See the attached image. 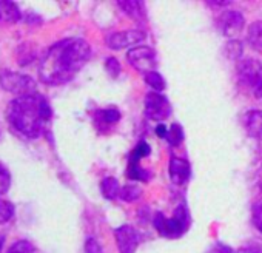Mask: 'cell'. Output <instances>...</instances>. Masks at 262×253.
I'll return each instance as SVG.
<instances>
[{"instance_id": "obj_16", "label": "cell", "mask_w": 262, "mask_h": 253, "mask_svg": "<svg viewBox=\"0 0 262 253\" xmlns=\"http://www.w3.org/2000/svg\"><path fill=\"white\" fill-rule=\"evenodd\" d=\"M100 192L103 195V198L113 201V199H117L119 195H120V187H119V182L117 179L114 178H105L100 184Z\"/></svg>"}, {"instance_id": "obj_26", "label": "cell", "mask_w": 262, "mask_h": 253, "mask_svg": "<svg viewBox=\"0 0 262 253\" xmlns=\"http://www.w3.org/2000/svg\"><path fill=\"white\" fill-rule=\"evenodd\" d=\"M105 68L111 77H117L120 74V64L116 57H108L105 60Z\"/></svg>"}, {"instance_id": "obj_14", "label": "cell", "mask_w": 262, "mask_h": 253, "mask_svg": "<svg viewBox=\"0 0 262 253\" xmlns=\"http://www.w3.org/2000/svg\"><path fill=\"white\" fill-rule=\"evenodd\" d=\"M247 40H248V45L254 51L262 53V22L260 20H256L248 27Z\"/></svg>"}, {"instance_id": "obj_1", "label": "cell", "mask_w": 262, "mask_h": 253, "mask_svg": "<svg viewBox=\"0 0 262 253\" xmlns=\"http://www.w3.org/2000/svg\"><path fill=\"white\" fill-rule=\"evenodd\" d=\"M91 57V47L83 39H63L54 44L43 56L39 76L48 85L70 82Z\"/></svg>"}, {"instance_id": "obj_22", "label": "cell", "mask_w": 262, "mask_h": 253, "mask_svg": "<svg viewBox=\"0 0 262 253\" xmlns=\"http://www.w3.org/2000/svg\"><path fill=\"white\" fill-rule=\"evenodd\" d=\"M150 153H151L150 145H148L147 142H141V144H139L133 152H131V155H129V161H128V162H139L142 158L150 156Z\"/></svg>"}, {"instance_id": "obj_33", "label": "cell", "mask_w": 262, "mask_h": 253, "mask_svg": "<svg viewBox=\"0 0 262 253\" xmlns=\"http://www.w3.org/2000/svg\"><path fill=\"white\" fill-rule=\"evenodd\" d=\"M4 242H5V238L0 235V250H2V247H4Z\"/></svg>"}, {"instance_id": "obj_3", "label": "cell", "mask_w": 262, "mask_h": 253, "mask_svg": "<svg viewBox=\"0 0 262 253\" xmlns=\"http://www.w3.org/2000/svg\"><path fill=\"white\" fill-rule=\"evenodd\" d=\"M153 224L161 236L168 238V239H178L190 228L191 218H190L188 208L184 204H179L171 218H167L164 213L158 212L155 215Z\"/></svg>"}, {"instance_id": "obj_9", "label": "cell", "mask_w": 262, "mask_h": 253, "mask_svg": "<svg viewBox=\"0 0 262 253\" xmlns=\"http://www.w3.org/2000/svg\"><path fill=\"white\" fill-rule=\"evenodd\" d=\"M147 34L142 30H126L120 33H114L106 37V45L111 50H123L131 45H136L142 40H145Z\"/></svg>"}, {"instance_id": "obj_19", "label": "cell", "mask_w": 262, "mask_h": 253, "mask_svg": "<svg viewBox=\"0 0 262 253\" xmlns=\"http://www.w3.org/2000/svg\"><path fill=\"white\" fill-rule=\"evenodd\" d=\"M145 82L150 88H153L156 93H162L165 90V80L162 77V74H159L158 71H151L145 74Z\"/></svg>"}, {"instance_id": "obj_15", "label": "cell", "mask_w": 262, "mask_h": 253, "mask_svg": "<svg viewBox=\"0 0 262 253\" xmlns=\"http://www.w3.org/2000/svg\"><path fill=\"white\" fill-rule=\"evenodd\" d=\"M22 13L14 2H0V20L17 22L20 20Z\"/></svg>"}, {"instance_id": "obj_2", "label": "cell", "mask_w": 262, "mask_h": 253, "mask_svg": "<svg viewBox=\"0 0 262 253\" xmlns=\"http://www.w3.org/2000/svg\"><path fill=\"white\" fill-rule=\"evenodd\" d=\"M53 110L45 96L39 93L24 94L13 99L7 107V119L13 129L28 139L43 135Z\"/></svg>"}, {"instance_id": "obj_24", "label": "cell", "mask_w": 262, "mask_h": 253, "mask_svg": "<svg viewBox=\"0 0 262 253\" xmlns=\"http://www.w3.org/2000/svg\"><path fill=\"white\" fill-rule=\"evenodd\" d=\"M14 216V205L10 201L0 199V224L8 222Z\"/></svg>"}, {"instance_id": "obj_34", "label": "cell", "mask_w": 262, "mask_h": 253, "mask_svg": "<svg viewBox=\"0 0 262 253\" xmlns=\"http://www.w3.org/2000/svg\"><path fill=\"white\" fill-rule=\"evenodd\" d=\"M256 96H257V97H260V99H262V87H260V90H259V91H257V93H256Z\"/></svg>"}, {"instance_id": "obj_27", "label": "cell", "mask_w": 262, "mask_h": 253, "mask_svg": "<svg viewBox=\"0 0 262 253\" xmlns=\"http://www.w3.org/2000/svg\"><path fill=\"white\" fill-rule=\"evenodd\" d=\"M251 213H253V224H254V227L259 231H262V202L254 204Z\"/></svg>"}, {"instance_id": "obj_10", "label": "cell", "mask_w": 262, "mask_h": 253, "mask_svg": "<svg viewBox=\"0 0 262 253\" xmlns=\"http://www.w3.org/2000/svg\"><path fill=\"white\" fill-rule=\"evenodd\" d=\"M245 25V19L239 11H225L217 19V28L222 34L233 37L242 31Z\"/></svg>"}, {"instance_id": "obj_4", "label": "cell", "mask_w": 262, "mask_h": 253, "mask_svg": "<svg viewBox=\"0 0 262 253\" xmlns=\"http://www.w3.org/2000/svg\"><path fill=\"white\" fill-rule=\"evenodd\" d=\"M237 79L256 94L262 87V64L256 59H244L237 64Z\"/></svg>"}, {"instance_id": "obj_11", "label": "cell", "mask_w": 262, "mask_h": 253, "mask_svg": "<svg viewBox=\"0 0 262 253\" xmlns=\"http://www.w3.org/2000/svg\"><path fill=\"white\" fill-rule=\"evenodd\" d=\"M170 178L176 185H184L188 182L190 176H191V168L188 161L182 159V158H171L170 159Z\"/></svg>"}, {"instance_id": "obj_6", "label": "cell", "mask_w": 262, "mask_h": 253, "mask_svg": "<svg viewBox=\"0 0 262 253\" xmlns=\"http://www.w3.org/2000/svg\"><path fill=\"white\" fill-rule=\"evenodd\" d=\"M128 62L141 73H151L156 68V51L150 47L141 45L131 48L126 54Z\"/></svg>"}, {"instance_id": "obj_18", "label": "cell", "mask_w": 262, "mask_h": 253, "mask_svg": "<svg viewBox=\"0 0 262 253\" xmlns=\"http://www.w3.org/2000/svg\"><path fill=\"white\" fill-rule=\"evenodd\" d=\"M96 117H97V120H99V125H102V126H103V125L110 126V125H114V123L120 119V113H119V110H116V108H106V110L97 111Z\"/></svg>"}, {"instance_id": "obj_32", "label": "cell", "mask_w": 262, "mask_h": 253, "mask_svg": "<svg viewBox=\"0 0 262 253\" xmlns=\"http://www.w3.org/2000/svg\"><path fill=\"white\" fill-rule=\"evenodd\" d=\"M231 44H233V47H236V45H239V42H234V40H233V42H231ZM231 53H236V57H239V56H241V53H242V51H236V50H233V51H231Z\"/></svg>"}, {"instance_id": "obj_20", "label": "cell", "mask_w": 262, "mask_h": 253, "mask_svg": "<svg viewBox=\"0 0 262 253\" xmlns=\"http://www.w3.org/2000/svg\"><path fill=\"white\" fill-rule=\"evenodd\" d=\"M142 190L138 185H125L120 188V195L119 198L125 202H135L138 198H141Z\"/></svg>"}, {"instance_id": "obj_28", "label": "cell", "mask_w": 262, "mask_h": 253, "mask_svg": "<svg viewBox=\"0 0 262 253\" xmlns=\"http://www.w3.org/2000/svg\"><path fill=\"white\" fill-rule=\"evenodd\" d=\"M85 253H103L102 245L97 242L96 238H88L85 241Z\"/></svg>"}, {"instance_id": "obj_29", "label": "cell", "mask_w": 262, "mask_h": 253, "mask_svg": "<svg viewBox=\"0 0 262 253\" xmlns=\"http://www.w3.org/2000/svg\"><path fill=\"white\" fill-rule=\"evenodd\" d=\"M207 253H233L231 247H228L227 244H222V242H216L213 247H210L207 250Z\"/></svg>"}, {"instance_id": "obj_25", "label": "cell", "mask_w": 262, "mask_h": 253, "mask_svg": "<svg viewBox=\"0 0 262 253\" xmlns=\"http://www.w3.org/2000/svg\"><path fill=\"white\" fill-rule=\"evenodd\" d=\"M11 187V173L0 162V195H5Z\"/></svg>"}, {"instance_id": "obj_7", "label": "cell", "mask_w": 262, "mask_h": 253, "mask_svg": "<svg viewBox=\"0 0 262 253\" xmlns=\"http://www.w3.org/2000/svg\"><path fill=\"white\" fill-rule=\"evenodd\" d=\"M145 114L151 120H164L171 114L170 100L162 94L151 91L145 96Z\"/></svg>"}, {"instance_id": "obj_30", "label": "cell", "mask_w": 262, "mask_h": 253, "mask_svg": "<svg viewBox=\"0 0 262 253\" xmlns=\"http://www.w3.org/2000/svg\"><path fill=\"white\" fill-rule=\"evenodd\" d=\"M156 135L159 136V138H165L167 139V136H168V129L164 125V123H159L158 126H156Z\"/></svg>"}, {"instance_id": "obj_8", "label": "cell", "mask_w": 262, "mask_h": 253, "mask_svg": "<svg viewBox=\"0 0 262 253\" xmlns=\"http://www.w3.org/2000/svg\"><path fill=\"white\" fill-rule=\"evenodd\" d=\"M114 236L120 253H136L141 244V233L133 225H120L114 230Z\"/></svg>"}, {"instance_id": "obj_12", "label": "cell", "mask_w": 262, "mask_h": 253, "mask_svg": "<svg viewBox=\"0 0 262 253\" xmlns=\"http://www.w3.org/2000/svg\"><path fill=\"white\" fill-rule=\"evenodd\" d=\"M245 130L248 136L254 139H262V111L251 110L245 114Z\"/></svg>"}, {"instance_id": "obj_5", "label": "cell", "mask_w": 262, "mask_h": 253, "mask_svg": "<svg viewBox=\"0 0 262 253\" xmlns=\"http://www.w3.org/2000/svg\"><path fill=\"white\" fill-rule=\"evenodd\" d=\"M0 85L5 91L17 93L19 96L36 93V80L31 76L14 73V71H2L0 73Z\"/></svg>"}, {"instance_id": "obj_31", "label": "cell", "mask_w": 262, "mask_h": 253, "mask_svg": "<svg viewBox=\"0 0 262 253\" xmlns=\"http://www.w3.org/2000/svg\"><path fill=\"white\" fill-rule=\"evenodd\" d=\"M236 253H262V250H260L259 247L248 245V247H242V248H239Z\"/></svg>"}, {"instance_id": "obj_23", "label": "cell", "mask_w": 262, "mask_h": 253, "mask_svg": "<svg viewBox=\"0 0 262 253\" xmlns=\"http://www.w3.org/2000/svg\"><path fill=\"white\" fill-rule=\"evenodd\" d=\"M7 253H34V245L27 239H20L13 242Z\"/></svg>"}, {"instance_id": "obj_21", "label": "cell", "mask_w": 262, "mask_h": 253, "mask_svg": "<svg viewBox=\"0 0 262 253\" xmlns=\"http://www.w3.org/2000/svg\"><path fill=\"white\" fill-rule=\"evenodd\" d=\"M167 141L170 145L173 147H179L184 141V130L179 123H173L171 129L168 130V136H167Z\"/></svg>"}, {"instance_id": "obj_17", "label": "cell", "mask_w": 262, "mask_h": 253, "mask_svg": "<svg viewBox=\"0 0 262 253\" xmlns=\"http://www.w3.org/2000/svg\"><path fill=\"white\" fill-rule=\"evenodd\" d=\"M126 175L129 179H135V181H150L151 178V173L148 170H144L141 167L139 162H128V170H126Z\"/></svg>"}, {"instance_id": "obj_13", "label": "cell", "mask_w": 262, "mask_h": 253, "mask_svg": "<svg viewBox=\"0 0 262 253\" xmlns=\"http://www.w3.org/2000/svg\"><path fill=\"white\" fill-rule=\"evenodd\" d=\"M119 7L135 20H144L145 19V5L144 2H136V0H125V2H117Z\"/></svg>"}]
</instances>
